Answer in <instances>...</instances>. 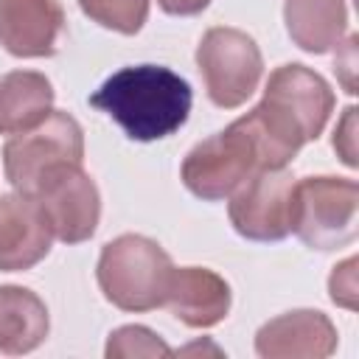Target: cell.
<instances>
[{"label":"cell","instance_id":"1","mask_svg":"<svg viewBox=\"0 0 359 359\" xmlns=\"http://www.w3.org/2000/svg\"><path fill=\"white\" fill-rule=\"evenodd\" d=\"M331 84L311 67L289 62L269 73L261 101L241 115L264 168H286L294 154L317 140L334 112Z\"/></svg>","mask_w":359,"mask_h":359},{"label":"cell","instance_id":"2","mask_svg":"<svg viewBox=\"0 0 359 359\" xmlns=\"http://www.w3.org/2000/svg\"><path fill=\"white\" fill-rule=\"evenodd\" d=\"M90 104L107 112L132 140L151 143L174 135L191 115V84L163 65H129L112 73Z\"/></svg>","mask_w":359,"mask_h":359},{"label":"cell","instance_id":"3","mask_svg":"<svg viewBox=\"0 0 359 359\" xmlns=\"http://www.w3.org/2000/svg\"><path fill=\"white\" fill-rule=\"evenodd\" d=\"M171 255L149 236L123 233L104 244L95 266L101 294L121 311H154L165 303Z\"/></svg>","mask_w":359,"mask_h":359},{"label":"cell","instance_id":"4","mask_svg":"<svg viewBox=\"0 0 359 359\" xmlns=\"http://www.w3.org/2000/svg\"><path fill=\"white\" fill-rule=\"evenodd\" d=\"M359 185L348 177H303L292 194V233L311 250H339L356 241Z\"/></svg>","mask_w":359,"mask_h":359},{"label":"cell","instance_id":"5","mask_svg":"<svg viewBox=\"0 0 359 359\" xmlns=\"http://www.w3.org/2000/svg\"><path fill=\"white\" fill-rule=\"evenodd\" d=\"M196 67L208 98L222 109H236L258 90L264 56L247 31L216 25L208 28L196 45Z\"/></svg>","mask_w":359,"mask_h":359},{"label":"cell","instance_id":"6","mask_svg":"<svg viewBox=\"0 0 359 359\" xmlns=\"http://www.w3.org/2000/svg\"><path fill=\"white\" fill-rule=\"evenodd\" d=\"M258 168L264 165H261L255 140L241 123V118H236L230 126L199 140L185 154L180 180L194 196L205 202H219V199H227Z\"/></svg>","mask_w":359,"mask_h":359},{"label":"cell","instance_id":"7","mask_svg":"<svg viewBox=\"0 0 359 359\" xmlns=\"http://www.w3.org/2000/svg\"><path fill=\"white\" fill-rule=\"evenodd\" d=\"M62 163H84L81 123L62 109H53L42 123L17 132L3 146V171L14 191L34 194L39 180Z\"/></svg>","mask_w":359,"mask_h":359},{"label":"cell","instance_id":"8","mask_svg":"<svg viewBox=\"0 0 359 359\" xmlns=\"http://www.w3.org/2000/svg\"><path fill=\"white\" fill-rule=\"evenodd\" d=\"M294 177L286 168H258L227 199L233 230L247 241H280L292 233Z\"/></svg>","mask_w":359,"mask_h":359},{"label":"cell","instance_id":"9","mask_svg":"<svg viewBox=\"0 0 359 359\" xmlns=\"http://www.w3.org/2000/svg\"><path fill=\"white\" fill-rule=\"evenodd\" d=\"M42 205L53 238L65 244L87 241L101 219V194L81 163L53 165L31 194Z\"/></svg>","mask_w":359,"mask_h":359},{"label":"cell","instance_id":"10","mask_svg":"<svg viewBox=\"0 0 359 359\" xmlns=\"http://www.w3.org/2000/svg\"><path fill=\"white\" fill-rule=\"evenodd\" d=\"M53 244L50 222L36 196L14 191L0 194V272H25L36 266Z\"/></svg>","mask_w":359,"mask_h":359},{"label":"cell","instance_id":"11","mask_svg":"<svg viewBox=\"0 0 359 359\" xmlns=\"http://www.w3.org/2000/svg\"><path fill=\"white\" fill-rule=\"evenodd\" d=\"M337 325L317 309H292L255 331L261 359H325L337 351Z\"/></svg>","mask_w":359,"mask_h":359},{"label":"cell","instance_id":"12","mask_svg":"<svg viewBox=\"0 0 359 359\" xmlns=\"http://www.w3.org/2000/svg\"><path fill=\"white\" fill-rule=\"evenodd\" d=\"M59 0H0V45L17 59H48L65 34Z\"/></svg>","mask_w":359,"mask_h":359},{"label":"cell","instance_id":"13","mask_svg":"<svg viewBox=\"0 0 359 359\" xmlns=\"http://www.w3.org/2000/svg\"><path fill=\"white\" fill-rule=\"evenodd\" d=\"M230 283L208 266H174L168 278V311L188 328H213L230 314Z\"/></svg>","mask_w":359,"mask_h":359},{"label":"cell","instance_id":"14","mask_svg":"<svg viewBox=\"0 0 359 359\" xmlns=\"http://www.w3.org/2000/svg\"><path fill=\"white\" fill-rule=\"evenodd\" d=\"M50 331L45 300L14 283L0 286V353L22 356L36 351Z\"/></svg>","mask_w":359,"mask_h":359},{"label":"cell","instance_id":"15","mask_svg":"<svg viewBox=\"0 0 359 359\" xmlns=\"http://www.w3.org/2000/svg\"><path fill=\"white\" fill-rule=\"evenodd\" d=\"M283 22L292 42L306 53L339 48L348 28L345 0H283Z\"/></svg>","mask_w":359,"mask_h":359},{"label":"cell","instance_id":"16","mask_svg":"<svg viewBox=\"0 0 359 359\" xmlns=\"http://www.w3.org/2000/svg\"><path fill=\"white\" fill-rule=\"evenodd\" d=\"M53 84L36 70H11L0 79V135L28 132L53 112Z\"/></svg>","mask_w":359,"mask_h":359},{"label":"cell","instance_id":"17","mask_svg":"<svg viewBox=\"0 0 359 359\" xmlns=\"http://www.w3.org/2000/svg\"><path fill=\"white\" fill-rule=\"evenodd\" d=\"M79 8L101 28L123 36H135L149 20V0H79Z\"/></svg>","mask_w":359,"mask_h":359},{"label":"cell","instance_id":"18","mask_svg":"<svg viewBox=\"0 0 359 359\" xmlns=\"http://www.w3.org/2000/svg\"><path fill=\"white\" fill-rule=\"evenodd\" d=\"M171 345L163 342L151 328L146 325H121L107 337L104 356L107 359H157V356H171Z\"/></svg>","mask_w":359,"mask_h":359},{"label":"cell","instance_id":"19","mask_svg":"<svg viewBox=\"0 0 359 359\" xmlns=\"http://www.w3.org/2000/svg\"><path fill=\"white\" fill-rule=\"evenodd\" d=\"M356 255L345 258L342 264L334 266L331 278H328V292H331V300L348 311L356 309Z\"/></svg>","mask_w":359,"mask_h":359},{"label":"cell","instance_id":"20","mask_svg":"<svg viewBox=\"0 0 359 359\" xmlns=\"http://www.w3.org/2000/svg\"><path fill=\"white\" fill-rule=\"evenodd\" d=\"M331 146L348 168L359 165V157H356V107H345V112H342V118L334 129Z\"/></svg>","mask_w":359,"mask_h":359},{"label":"cell","instance_id":"21","mask_svg":"<svg viewBox=\"0 0 359 359\" xmlns=\"http://www.w3.org/2000/svg\"><path fill=\"white\" fill-rule=\"evenodd\" d=\"M157 6L174 17H194V14H202L210 6V0H157Z\"/></svg>","mask_w":359,"mask_h":359}]
</instances>
